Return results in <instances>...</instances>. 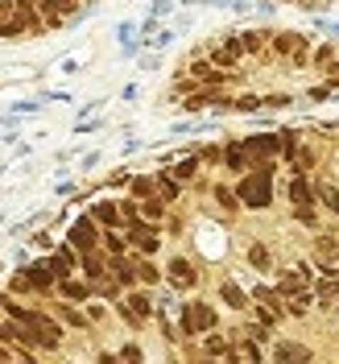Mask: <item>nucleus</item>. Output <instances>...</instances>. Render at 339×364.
Wrapping results in <instances>:
<instances>
[{
	"label": "nucleus",
	"mask_w": 339,
	"mask_h": 364,
	"mask_svg": "<svg viewBox=\"0 0 339 364\" xmlns=\"http://www.w3.org/2000/svg\"><path fill=\"white\" fill-rule=\"evenodd\" d=\"M236 195H240L244 211H269L273 199H277L273 174H265V170H249V174H240V178H236Z\"/></svg>",
	"instance_id": "nucleus-1"
},
{
	"label": "nucleus",
	"mask_w": 339,
	"mask_h": 364,
	"mask_svg": "<svg viewBox=\"0 0 339 364\" xmlns=\"http://www.w3.org/2000/svg\"><path fill=\"white\" fill-rule=\"evenodd\" d=\"M161 269H166V286H174L178 294H190V290H199V282H203V269H199V261H190V257H170Z\"/></svg>",
	"instance_id": "nucleus-2"
},
{
	"label": "nucleus",
	"mask_w": 339,
	"mask_h": 364,
	"mask_svg": "<svg viewBox=\"0 0 339 364\" xmlns=\"http://www.w3.org/2000/svg\"><path fill=\"white\" fill-rule=\"evenodd\" d=\"M99 236H104V228H99V220H95L91 211H79V215H70V224H67V240H70V245H75L79 252L99 249Z\"/></svg>",
	"instance_id": "nucleus-3"
},
{
	"label": "nucleus",
	"mask_w": 339,
	"mask_h": 364,
	"mask_svg": "<svg viewBox=\"0 0 339 364\" xmlns=\"http://www.w3.org/2000/svg\"><path fill=\"white\" fill-rule=\"evenodd\" d=\"M124 236H129V245H133L136 252H145V257H158L161 252V224H154V220H136V224H124Z\"/></svg>",
	"instance_id": "nucleus-4"
},
{
	"label": "nucleus",
	"mask_w": 339,
	"mask_h": 364,
	"mask_svg": "<svg viewBox=\"0 0 339 364\" xmlns=\"http://www.w3.org/2000/svg\"><path fill=\"white\" fill-rule=\"evenodd\" d=\"M21 269L29 273V286H33V294H38V298H54V290H58V273L50 269L45 252L38 257V261H29V265H21Z\"/></svg>",
	"instance_id": "nucleus-5"
},
{
	"label": "nucleus",
	"mask_w": 339,
	"mask_h": 364,
	"mask_svg": "<svg viewBox=\"0 0 339 364\" xmlns=\"http://www.w3.org/2000/svg\"><path fill=\"white\" fill-rule=\"evenodd\" d=\"M224 170L232 178H240V174L252 170V154H249V145H244V136H227L224 141Z\"/></svg>",
	"instance_id": "nucleus-6"
},
{
	"label": "nucleus",
	"mask_w": 339,
	"mask_h": 364,
	"mask_svg": "<svg viewBox=\"0 0 339 364\" xmlns=\"http://www.w3.org/2000/svg\"><path fill=\"white\" fill-rule=\"evenodd\" d=\"M211 207L224 215V220H236L240 211H244V203H240V195H236V186H227V182H211Z\"/></svg>",
	"instance_id": "nucleus-7"
},
{
	"label": "nucleus",
	"mask_w": 339,
	"mask_h": 364,
	"mask_svg": "<svg viewBox=\"0 0 339 364\" xmlns=\"http://www.w3.org/2000/svg\"><path fill=\"white\" fill-rule=\"evenodd\" d=\"M166 170H170V174H174L178 182H186V186H190V182L203 174V158H199V149L190 145V149H178V158L170 161Z\"/></svg>",
	"instance_id": "nucleus-8"
},
{
	"label": "nucleus",
	"mask_w": 339,
	"mask_h": 364,
	"mask_svg": "<svg viewBox=\"0 0 339 364\" xmlns=\"http://www.w3.org/2000/svg\"><path fill=\"white\" fill-rule=\"evenodd\" d=\"M244 145H249L252 154V166L265 158H281V136H277V129L273 133H244Z\"/></svg>",
	"instance_id": "nucleus-9"
},
{
	"label": "nucleus",
	"mask_w": 339,
	"mask_h": 364,
	"mask_svg": "<svg viewBox=\"0 0 339 364\" xmlns=\"http://www.w3.org/2000/svg\"><path fill=\"white\" fill-rule=\"evenodd\" d=\"M58 298H67V302H79V306H87L91 298H95V286H91L83 273H70V277H63L58 282V290H54Z\"/></svg>",
	"instance_id": "nucleus-10"
},
{
	"label": "nucleus",
	"mask_w": 339,
	"mask_h": 364,
	"mask_svg": "<svg viewBox=\"0 0 339 364\" xmlns=\"http://www.w3.org/2000/svg\"><path fill=\"white\" fill-rule=\"evenodd\" d=\"M286 203L298 207V203H318L315 195V174H290L286 178Z\"/></svg>",
	"instance_id": "nucleus-11"
},
{
	"label": "nucleus",
	"mask_w": 339,
	"mask_h": 364,
	"mask_svg": "<svg viewBox=\"0 0 339 364\" xmlns=\"http://www.w3.org/2000/svg\"><path fill=\"white\" fill-rule=\"evenodd\" d=\"M124 298L145 323H154V315H158V290L154 286H133V290H124Z\"/></svg>",
	"instance_id": "nucleus-12"
},
{
	"label": "nucleus",
	"mask_w": 339,
	"mask_h": 364,
	"mask_svg": "<svg viewBox=\"0 0 339 364\" xmlns=\"http://www.w3.org/2000/svg\"><path fill=\"white\" fill-rule=\"evenodd\" d=\"M220 302H224L227 311H240V315H249V306H252V294L236 282V277H224L220 282Z\"/></svg>",
	"instance_id": "nucleus-13"
},
{
	"label": "nucleus",
	"mask_w": 339,
	"mask_h": 364,
	"mask_svg": "<svg viewBox=\"0 0 339 364\" xmlns=\"http://www.w3.org/2000/svg\"><path fill=\"white\" fill-rule=\"evenodd\" d=\"M311 290H315V306L323 315H335V298H339V277H323L318 273L315 282H311Z\"/></svg>",
	"instance_id": "nucleus-14"
},
{
	"label": "nucleus",
	"mask_w": 339,
	"mask_h": 364,
	"mask_svg": "<svg viewBox=\"0 0 339 364\" xmlns=\"http://www.w3.org/2000/svg\"><path fill=\"white\" fill-rule=\"evenodd\" d=\"M154 178H158V195L170 207H178L182 199H186V182H178L170 170H166V166H154Z\"/></svg>",
	"instance_id": "nucleus-15"
},
{
	"label": "nucleus",
	"mask_w": 339,
	"mask_h": 364,
	"mask_svg": "<svg viewBox=\"0 0 339 364\" xmlns=\"http://www.w3.org/2000/svg\"><path fill=\"white\" fill-rule=\"evenodd\" d=\"M79 273H83V277H87L91 286H95V282H104V277H108V252L104 249H87L83 252V257H79Z\"/></svg>",
	"instance_id": "nucleus-16"
},
{
	"label": "nucleus",
	"mask_w": 339,
	"mask_h": 364,
	"mask_svg": "<svg viewBox=\"0 0 339 364\" xmlns=\"http://www.w3.org/2000/svg\"><path fill=\"white\" fill-rule=\"evenodd\" d=\"M269 360L277 364H290V360H315V352L306 343H294V340H273L269 343Z\"/></svg>",
	"instance_id": "nucleus-17"
},
{
	"label": "nucleus",
	"mask_w": 339,
	"mask_h": 364,
	"mask_svg": "<svg viewBox=\"0 0 339 364\" xmlns=\"http://www.w3.org/2000/svg\"><path fill=\"white\" fill-rule=\"evenodd\" d=\"M87 211L99 220V228H124V215H120V199H91Z\"/></svg>",
	"instance_id": "nucleus-18"
},
{
	"label": "nucleus",
	"mask_w": 339,
	"mask_h": 364,
	"mask_svg": "<svg viewBox=\"0 0 339 364\" xmlns=\"http://www.w3.org/2000/svg\"><path fill=\"white\" fill-rule=\"evenodd\" d=\"M244 265H249L252 273H273V269H277V261H273V249L265 245V240H252L249 249H244Z\"/></svg>",
	"instance_id": "nucleus-19"
},
{
	"label": "nucleus",
	"mask_w": 339,
	"mask_h": 364,
	"mask_svg": "<svg viewBox=\"0 0 339 364\" xmlns=\"http://www.w3.org/2000/svg\"><path fill=\"white\" fill-rule=\"evenodd\" d=\"M199 348H203V360H224L232 340H227L224 327H215V331H203V336H199Z\"/></svg>",
	"instance_id": "nucleus-20"
},
{
	"label": "nucleus",
	"mask_w": 339,
	"mask_h": 364,
	"mask_svg": "<svg viewBox=\"0 0 339 364\" xmlns=\"http://www.w3.org/2000/svg\"><path fill=\"white\" fill-rule=\"evenodd\" d=\"M249 294H252V302H261V306H273V311H281V315H286V294H281L273 282H252Z\"/></svg>",
	"instance_id": "nucleus-21"
},
{
	"label": "nucleus",
	"mask_w": 339,
	"mask_h": 364,
	"mask_svg": "<svg viewBox=\"0 0 339 364\" xmlns=\"http://www.w3.org/2000/svg\"><path fill=\"white\" fill-rule=\"evenodd\" d=\"M269 33L273 29H240L244 54H249V58H265V54H269Z\"/></svg>",
	"instance_id": "nucleus-22"
},
{
	"label": "nucleus",
	"mask_w": 339,
	"mask_h": 364,
	"mask_svg": "<svg viewBox=\"0 0 339 364\" xmlns=\"http://www.w3.org/2000/svg\"><path fill=\"white\" fill-rule=\"evenodd\" d=\"M136 273H141V286H154V290L166 282V269H161L154 257H145V252H136Z\"/></svg>",
	"instance_id": "nucleus-23"
},
{
	"label": "nucleus",
	"mask_w": 339,
	"mask_h": 364,
	"mask_svg": "<svg viewBox=\"0 0 339 364\" xmlns=\"http://www.w3.org/2000/svg\"><path fill=\"white\" fill-rule=\"evenodd\" d=\"M0 42H29V21H25L21 13H13V17L0 21Z\"/></svg>",
	"instance_id": "nucleus-24"
},
{
	"label": "nucleus",
	"mask_w": 339,
	"mask_h": 364,
	"mask_svg": "<svg viewBox=\"0 0 339 364\" xmlns=\"http://www.w3.org/2000/svg\"><path fill=\"white\" fill-rule=\"evenodd\" d=\"M99 249L108 252V257H120V252H133V245H129L124 228H104V236H99Z\"/></svg>",
	"instance_id": "nucleus-25"
},
{
	"label": "nucleus",
	"mask_w": 339,
	"mask_h": 364,
	"mask_svg": "<svg viewBox=\"0 0 339 364\" xmlns=\"http://www.w3.org/2000/svg\"><path fill=\"white\" fill-rule=\"evenodd\" d=\"M311 311H315V290H311V286L286 298V315H290V318H306Z\"/></svg>",
	"instance_id": "nucleus-26"
},
{
	"label": "nucleus",
	"mask_w": 339,
	"mask_h": 364,
	"mask_svg": "<svg viewBox=\"0 0 339 364\" xmlns=\"http://www.w3.org/2000/svg\"><path fill=\"white\" fill-rule=\"evenodd\" d=\"M195 306V318H199V331H215L220 327V311L211 306V298H190Z\"/></svg>",
	"instance_id": "nucleus-27"
},
{
	"label": "nucleus",
	"mask_w": 339,
	"mask_h": 364,
	"mask_svg": "<svg viewBox=\"0 0 339 364\" xmlns=\"http://www.w3.org/2000/svg\"><path fill=\"white\" fill-rule=\"evenodd\" d=\"M290 220H294L298 228H306V232H318V228H323V220H318V203H298V207H290Z\"/></svg>",
	"instance_id": "nucleus-28"
},
{
	"label": "nucleus",
	"mask_w": 339,
	"mask_h": 364,
	"mask_svg": "<svg viewBox=\"0 0 339 364\" xmlns=\"http://www.w3.org/2000/svg\"><path fill=\"white\" fill-rule=\"evenodd\" d=\"M232 112H240V116H261V112H265V100H261L257 91H240V95H232Z\"/></svg>",
	"instance_id": "nucleus-29"
},
{
	"label": "nucleus",
	"mask_w": 339,
	"mask_h": 364,
	"mask_svg": "<svg viewBox=\"0 0 339 364\" xmlns=\"http://www.w3.org/2000/svg\"><path fill=\"white\" fill-rule=\"evenodd\" d=\"M315 195H318V207H327V211L339 220V186H335V182L315 178Z\"/></svg>",
	"instance_id": "nucleus-30"
},
{
	"label": "nucleus",
	"mask_w": 339,
	"mask_h": 364,
	"mask_svg": "<svg viewBox=\"0 0 339 364\" xmlns=\"http://www.w3.org/2000/svg\"><path fill=\"white\" fill-rule=\"evenodd\" d=\"M112 315L120 318V323H124V327H129L133 336H136V331H145V318L136 315L133 306H129V298H116V302H112Z\"/></svg>",
	"instance_id": "nucleus-31"
},
{
	"label": "nucleus",
	"mask_w": 339,
	"mask_h": 364,
	"mask_svg": "<svg viewBox=\"0 0 339 364\" xmlns=\"http://www.w3.org/2000/svg\"><path fill=\"white\" fill-rule=\"evenodd\" d=\"M318 161H323V158H318L315 145H302V149H298V158L290 161V174H315Z\"/></svg>",
	"instance_id": "nucleus-32"
},
{
	"label": "nucleus",
	"mask_w": 339,
	"mask_h": 364,
	"mask_svg": "<svg viewBox=\"0 0 339 364\" xmlns=\"http://www.w3.org/2000/svg\"><path fill=\"white\" fill-rule=\"evenodd\" d=\"M277 136H281V161L290 166L298 158V149H302V129H290L286 124V129H277Z\"/></svg>",
	"instance_id": "nucleus-33"
},
{
	"label": "nucleus",
	"mask_w": 339,
	"mask_h": 364,
	"mask_svg": "<svg viewBox=\"0 0 339 364\" xmlns=\"http://www.w3.org/2000/svg\"><path fill=\"white\" fill-rule=\"evenodd\" d=\"M335 58H339V46L335 42H315V50H311V70L323 75V67H331Z\"/></svg>",
	"instance_id": "nucleus-34"
},
{
	"label": "nucleus",
	"mask_w": 339,
	"mask_h": 364,
	"mask_svg": "<svg viewBox=\"0 0 339 364\" xmlns=\"http://www.w3.org/2000/svg\"><path fill=\"white\" fill-rule=\"evenodd\" d=\"M261 100H265V112H290L294 104H302V95H294V91H269Z\"/></svg>",
	"instance_id": "nucleus-35"
},
{
	"label": "nucleus",
	"mask_w": 339,
	"mask_h": 364,
	"mask_svg": "<svg viewBox=\"0 0 339 364\" xmlns=\"http://www.w3.org/2000/svg\"><path fill=\"white\" fill-rule=\"evenodd\" d=\"M199 158H203V170H224V141H207V145H195Z\"/></svg>",
	"instance_id": "nucleus-36"
},
{
	"label": "nucleus",
	"mask_w": 339,
	"mask_h": 364,
	"mask_svg": "<svg viewBox=\"0 0 339 364\" xmlns=\"http://www.w3.org/2000/svg\"><path fill=\"white\" fill-rule=\"evenodd\" d=\"M129 195H133V199H149V195H158V178H154V170L133 174V182H129Z\"/></svg>",
	"instance_id": "nucleus-37"
},
{
	"label": "nucleus",
	"mask_w": 339,
	"mask_h": 364,
	"mask_svg": "<svg viewBox=\"0 0 339 364\" xmlns=\"http://www.w3.org/2000/svg\"><path fill=\"white\" fill-rule=\"evenodd\" d=\"M141 215H145V220H154V224H161V220L170 215V203H166L161 195H149V199H141Z\"/></svg>",
	"instance_id": "nucleus-38"
},
{
	"label": "nucleus",
	"mask_w": 339,
	"mask_h": 364,
	"mask_svg": "<svg viewBox=\"0 0 339 364\" xmlns=\"http://www.w3.org/2000/svg\"><path fill=\"white\" fill-rule=\"evenodd\" d=\"M339 252V240L335 232H327V228H318L315 232V257H335Z\"/></svg>",
	"instance_id": "nucleus-39"
},
{
	"label": "nucleus",
	"mask_w": 339,
	"mask_h": 364,
	"mask_svg": "<svg viewBox=\"0 0 339 364\" xmlns=\"http://www.w3.org/2000/svg\"><path fill=\"white\" fill-rule=\"evenodd\" d=\"M331 95H335V87H331V83H327V79H323V83H315V87H306L302 91V104H327V100H331Z\"/></svg>",
	"instance_id": "nucleus-40"
},
{
	"label": "nucleus",
	"mask_w": 339,
	"mask_h": 364,
	"mask_svg": "<svg viewBox=\"0 0 339 364\" xmlns=\"http://www.w3.org/2000/svg\"><path fill=\"white\" fill-rule=\"evenodd\" d=\"M240 327H244V336H249V340H257L261 348H269V343H273V327H265V323L249 318V323H240Z\"/></svg>",
	"instance_id": "nucleus-41"
},
{
	"label": "nucleus",
	"mask_w": 339,
	"mask_h": 364,
	"mask_svg": "<svg viewBox=\"0 0 339 364\" xmlns=\"http://www.w3.org/2000/svg\"><path fill=\"white\" fill-rule=\"evenodd\" d=\"M54 245H58L54 228H42V232H29V249H38V252H54Z\"/></svg>",
	"instance_id": "nucleus-42"
},
{
	"label": "nucleus",
	"mask_w": 339,
	"mask_h": 364,
	"mask_svg": "<svg viewBox=\"0 0 339 364\" xmlns=\"http://www.w3.org/2000/svg\"><path fill=\"white\" fill-rule=\"evenodd\" d=\"M161 232H166V236H174V240H178V236H186V220L178 215V207H170V215L161 220Z\"/></svg>",
	"instance_id": "nucleus-43"
},
{
	"label": "nucleus",
	"mask_w": 339,
	"mask_h": 364,
	"mask_svg": "<svg viewBox=\"0 0 339 364\" xmlns=\"http://www.w3.org/2000/svg\"><path fill=\"white\" fill-rule=\"evenodd\" d=\"M120 215H124V224H136V220H141V199H133V195L124 191V199H120Z\"/></svg>",
	"instance_id": "nucleus-44"
},
{
	"label": "nucleus",
	"mask_w": 339,
	"mask_h": 364,
	"mask_svg": "<svg viewBox=\"0 0 339 364\" xmlns=\"http://www.w3.org/2000/svg\"><path fill=\"white\" fill-rule=\"evenodd\" d=\"M129 182H133V170H112L104 178V191H129Z\"/></svg>",
	"instance_id": "nucleus-45"
},
{
	"label": "nucleus",
	"mask_w": 339,
	"mask_h": 364,
	"mask_svg": "<svg viewBox=\"0 0 339 364\" xmlns=\"http://www.w3.org/2000/svg\"><path fill=\"white\" fill-rule=\"evenodd\" d=\"M116 352H120V360H129V364H141L145 360V348H141V343H120V348H116Z\"/></svg>",
	"instance_id": "nucleus-46"
},
{
	"label": "nucleus",
	"mask_w": 339,
	"mask_h": 364,
	"mask_svg": "<svg viewBox=\"0 0 339 364\" xmlns=\"http://www.w3.org/2000/svg\"><path fill=\"white\" fill-rule=\"evenodd\" d=\"M42 108H45V100H13V116H33Z\"/></svg>",
	"instance_id": "nucleus-47"
},
{
	"label": "nucleus",
	"mask_w": 339,
	"mask_h": 364,
	"mask_svg": "<svg viewBox=\"0 0 339 364\" xmlns=\"http://www.w3.org/2000/svg\"><path fill=\"white\" fill-rule=\"evenodd\" d=\"M174 38H178V29H170V25H161L158 33H154V46H149V50H166V46L174 42Z\"/></svg>",
	"instance_id": "nucleus-48"
},
{
	"label": "nucleus",
	"mask_w": 339,
	"mask_h": 364,
	"mask_svg": "<svg viewBox=\"0 0 339 364\" xmlns=\"http://www.w3.org/2000/svg\"><path fill=\"white\" fill-rule=\"evenodd\" d=\"M99 158H104L99 149H91V154H83V158H79V170H83V174H91V170L99 166Z\"/></svg>",
	"instance_id": "nucleus-49"
},
{
	"label": "nucleus",
	"mask_w": 339,
	"mask_h": 364,
	"mask_svg": "<svg viewBox=\"0 0 339 364\" xmlns=\"http://www.w3.org/2000/svg\"><path fill=\"white\" fill-rule=\"evenodd\" d=\"M161 67V50H154V54H141V70L149 75V70H158Z\"/></svg>",
	"instance_id": "nucleus-50"
},
{
	"label": "nucleus",
	"mask_w": 339,
	"mask_h": 364,
	"mask_svg": "<svg viewBox=\"0 0 339 364\" xmlns=\"http://www.w3.org/2000/svg\"><path fill=\"white\" fill-rule=\"evenodd\" d=\"M174 4H178V0H154V9H149V13H154V17H170V9H174Z\"/></svg>",
	"instance_id": "nucleus-51"
},
{
	"label": "nucleus",
	"mask_w": 339,
	"mask_h": 364,
	"mask_svg": "<svg viewBox=\"0 0 339 364\" xmlns=\"http://www.w3.org/2000/svg\"><path fill=\"white\" fill-rule=\"evenodd\" d=\"M323 79H327V83H331V87L339 91V58L331 63V67H323Z\"/></svg>",
	"instance_id": "nucleus-52"
},
{
	"label": "nucleus",
	"mask_w": 339,
	"mask_h": 364,
	"mask_svg": "<svg viewBox=\"0 0 339 364\" xmlns=\"http://www.w3.org/2000/svg\"><path fill=\"white\" fill-rule=\"evenodd\" d=\"M95 129H104V120H75V133H95Z\"/></svg>",
	"instance_id": "nucleus-53"
},
{
	"label": "nucleus",
	"mask_w": 339,
	"mask_h": 364,
	"mask_svg": "<svg viewBox=\"0 0 339 364\" xmlns=\"http://www.w3.org/2000/svg\"><path fill=\"white\" fill-rule=\"evenodd\" d=\"M257 13H261V17H273V13H277V0H257Z\"/></svg>",
	"instance_id": "nucleus-54"
},
{
	"label": "nucleus",
	"mask_w": 339,
	"mask_h": 364,
	"mask_svg": "<svg viewBox=\"0 0 339 364\" xmlns=\"http://www.w3.org/2000/svg\"><path fill=\"white\" fill-rule=\"evenodd\" d=\"M95 360H99V364H116V360H120V352H108V348H99V352H95Z\"/></svg>",
	"instance_id": "nucleus-55"
},
{
	"label": "nucleus",
	"mask_w": 339,
	"mask_h": 364,
	"mask_svg": "<svg viewBox=\"0 0 339 364\" xmlns=\"http://www.w3.org/2000/svg\"><path fill=\"white\" fill-rule=\"evenodd\" d=\"M29 261H33V257H29V249H17V252H13V265H17V269H21V265H29Z\"/></svg>",
	"instance_id": "nucleus-56"
},
{
	"label": "nucleus",
	"mask_w": 339,
	"mask_h": 364,
	"mask_svg": "<svg viewBox=\"0 0 339 364\" xmlns=\"http://www.w3.org/2000/svg\"><path fill=\"white\" fill-rule=\"evenodd\" d=\"M58 70H63V75H75V70H79V58H75V54L63 58V67H58Z\"/></svg>",
	"instance_id": "nucleus-57"
},
{
	"label": "nucleus",
	"mask_w": 339,
	"mask_h": 364,
	"mask_svg": "<svg viewBox=\"0 0 339 364\" xmlns=\"http://www.w3.org/2000/svg\"><path fill=\"white\" fill-rule=\"evenodd\" d=\"M120 100H129V104H133V100H136V83H129V87H120Z\"/></svg>",
	"instance_id": "nucleus-58"
},
{
	"label": "nucleus",
	"mask_w": 339,
	"mask_h": 364,
	"mask_svg": "<svg viewBox=\"0 0 339 364\" xmlns=\"http://www.w3.org/2000/svg\"><path fill=\"white\" fill-rule=\"evenodd\" d=\"M178 4H199V0H178Z\"/></svg>",
	"instance_id": "nucleus-59"
},
{
	"label": "nucleus",
	"mask_w": 339,
	"mask_h": 364,
	"mask_svg": "<svg viewBox=\"0 0 339 364\" xmlns=\"http://www.w3.org/2000/svg\"><path fill=\"white\" fill-rule=\"evenodd\" d=\"M335 318H339V298H335Z\"/></svg>",
	"instance_id": "nucleus-60"
},
{
	"label": "nucleus",
	"mask_w": 339,
	"mask_h": 364,
	"mask_svg": "<svg viewBox=\"0 0 339 364\" xmlns=\"http://www.w3.org/2000/svg\"><path fill=\"white\" fill-rule=\"evenodd\" d=\"M0 145H4V141H0Z\"/></svg>",
	"instance_id": "nucleus-61"
},
{
	"label": "nucleus",
	"mask_w": 339,
	"mask_h": 364,
	"mask_svg": "<svg viewBox=\"0 0 339 364\" xmlns=\"http://www.w3.org/2000/svg\"><path fill=\"white\" fill-rule=\"evenodd\" d=\"M335 257H339V252H335Z\"/></svg>",
	"instance_id": "nucleus-62"
}]
</instances>
